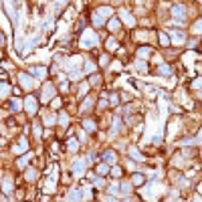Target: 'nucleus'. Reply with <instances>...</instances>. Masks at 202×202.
I'll use <instances>...</instances> for the list:
<instances>
[{
  "mask_svg": "<svg viewBox=\"0 0 202 202\" xmlns=\"http://www.w3.org/2000/svg\"><path fill=\"white\" fill-rule=\"evenodd\" d=\"M53 95H55V87L53 85H45V89H43V101H49Z\"/></svg>",
  "mask_w": 202,
  "mask_h": 202,
  "instance_id": "f257e3e1",
  "label": "nucleus"
},
{
  "mask_svg": "<svg viewBox=\"0 0 202 202\" xmlns=\"http://www.w3.org/2000/svg\"><path fill=\"white\" fill-rule=\"evenodd\" d=\"M24 105H26V109H28L31 113H34V111H36V99H34V97H26Z\"/></svg>",
  "mask_w": 202,
  "mask_h": 202,
  "instance_id": "f03ea898",
  "label": "nucleus"
},
{
  "mask_svg": "<svg viewBox=\"0 0 202 202\" xmlns=\"http://www.w3.org/2000/svg\"><path fill=\"white\" fill-rule=\"evenodd\" d=\"M20 83H23L24 87H28V89H31V87H33L34 85V81L31 77H28V75H26V73H20Z\"/></svg>",
  "mask_w": 202,
  "mask_h": 202,
  "instance_id": "7ed1b4c3",
  "label": "nucleus"
},
{
  "mask_svg": "<svg viewBox=\"0 0 202 202\" xmlns=\"http://www.w3.org/2000/svg\"><path fill=\"white\" fill-rule=\"evenodd\" d=\"M31 71H33V73H36V75H39V79H43V77L47 75V71H45L43 67H33Z\"/></svg>",
  "mask_w": 202,
  "mask_h": 202,
  "instance_id": "20e7f679",
  "label": "nucleus"
},
{
  "mask_svg": "<svg viewBox=\"0 0 202 202\" xmlns=\"http://www.w3.org/2000/svg\"><path fill=\"white\" fill-rule=\"evenodd\" d=\"M24 150H26V140H20V144H18V146H14V152H16V154H20V152H24Z\"/></svg>",
  "mask_w": 202,
  "mask_h": 202,
  "instance_id": "39448f33",
  "label": "nucleus"
},
{
  "mask_svg": "<svg viewBox=\"0 0 202 202\" xmlns=\"http://www.w3.org/2000/svg\"><path fill=\"white\" fill-rule=\"evenodd\" d=\"M20 109V101L18 99H12L10 101V111H18Z\"/></svg>",
  "mask_w": 202,
  "mask_h": 202,
  "instance_id": "423d86ee",
  "label": "nucleus"
},
{
  "mask_svg": "<svg viewBox=\"0 0 202 202\" xmlns=\"http://www.w3.org/2000/svg\"><path fill=\"white\" fill-rule=\"evenodd\" d=\"M36 176H39V172H36V170H28V172H26V180H36Z\"/></svg>",
  "mask_w": 202,
  "mask_h": 202,
  "instance_id": "0eeeda50",
  "label": "nucleus"
},
{
  "mask_svg": "<svg viewBox=\"0 0 202 202\" xmlns=\"http://www.w3.org/2000/svg\"><path fill=\"white\" fill-rule=\"evenodd\" d=\"M115 152H105V160H107V162H115Z\"/></svg>",
  "mask_w": 202,
  "mask_h": 202,
  "instance_id": "6e6552de",
  "label": "nucleus"
},
{
  "mask_svg": "<svg viewBox=\"0 0 202 202\" xmlns=\"http://www.w3.org/2000/svg\"><path fill=\"white\" fill-rule=\"evenodd\" d=\"M129 154H132V156H134L135 160H137V162H140V160H144V158H142L140 154H137V150H135V148H129Z\"/></svg>",
  "mask_w": 202,
  "mask_h": 202,
  "instance_id": "1a4fd4ad",
  "label": "nucleus"
},
{
  "mask_svg": "<svg viewBox=\"0 0 202 202\" xmlns=\"http://www.w3.org/2000/svg\"><path fill=\"white\" fill-rule=\"evenodd\" d=\"M73 168H75V172H83V160H77Z\"/></svg>",
  "mask_w": 202,
  "mask_h": 202,
  "instance_id": "9d476101",
  "label": "nucleus"
},
{
  "mask_svg": "<svg viewBox=\"0 0 202 202\" xmlns=\"http://www.w3.org/2000/svg\"><path fill=\"white\" fill-rule=\"evenodd\" d=\"M4 192H6V194H10V192H12V184H10V180H6V182H4Z\"/></svg>",
  "mask_w": 202,
  "mask_h": 202,
  "instance_id": "9b49d317",
  "label": "nucleus"
},
{
  "mask_svg": "<svg viewBox=\"0 0 202 202\" xmlns=\"http://www.w3.org/2000/svg\"><path fill=\"white\" fill-rule=\"evenodd\" d=\"M8 89H10L8 85H0V95H6V93H8Z\"/></svg>",
  "mask_w": 202,
  "mask_h": 202,
  "instance_id": "f8f14e48",
  "label": "nucleus"
},
{
  "mask_svg": "<svg viewBox=\"0 0 202 202\" xmlns=\"http://www.w3.org/2000/svg\"><path fill=\"white\" fill-rule=\"evenodd\" d=\"M117 26H119V23H117V20H111V23H109V28H111V31H115Z\"/></svg>",
  "mask_w": 202,
  "mask_h": 202,
  "instance_id": "ddd939ff",
  "label": "nucleus"
},
{
  "mask_svg": "<svg viewBox=\"0 0 202 202\" xmlns=\"http://www.w3.org/2000/svg\"><path fill=\"white\" fill-rule=\"evenodd\" d=\"M77 148V142L75 140H69V150H75Z\"/></svg>",
  "mask_w": 202,
  "mask_h": 202,
  "instance_id": "4468645a",
  "label": "nucleus"
},
{
  "mask_svg": "<svg viewBox=\"0 0 202 202\" xmlns=\"http://www.w3.org/2000/svg\"><path fill=\"white\" fill-rule=\"evenodd\" d=\"M85 127H87V129H89V132H91V129H95V125L91 124V121H87V124H85Z\"/></svg>",
  "mask_w": 202,
  "mask_h": 202,
  "instance_id": "2eb2a0df",
  "label": "nucleus"
},
{
  "mask_svg": "<svg viewBox=\"0 0 202 202\" xmlns=\"http://www.w3.org/2000/svg\"><path fill=\"white\" fill-rule=\"evenodd\" d=\"M194 31H196V33H200V31H202V23H196V28H194Z\"/></svg>",
  "mask_w": 202,
  "mask_h": 202,
  "instance_id": "dca6fc26",
  "label": "nucleus"
},
{
  "mask_svg": "<svg viewBox=\"0 0 202 202\" xmlns=\"http://www.w3.org/2000/svg\"><path fill=\"white\" fill-rule=\"evenodd\" d=\"M198 142H202V132H200V135H198Z\"/></svg>",
  "mask_w": 202,
  "mask_h": 202,
  "instance_id": "f3484780",
  "label": "nucleus"
}]
</instances>
